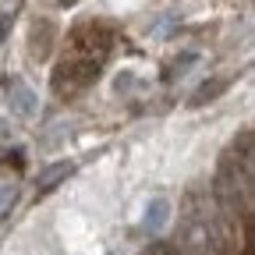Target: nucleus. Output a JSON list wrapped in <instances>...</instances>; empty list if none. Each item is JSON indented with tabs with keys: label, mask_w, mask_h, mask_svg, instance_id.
Returning a JSON list of instances; mask_svg holds the SVG:
<instances>
[{
	"label": "nucleus",
	"mask_w": 255,
	"mask_h": 255,
	"mask_svg": "<svg viewBox=\"0 0 255 255\" xmlns=\"http://www.w3.org/2000/svg\"><path fill=\"white\" fill-rule=\"evenodd\" d=\"M220 85H223V82H206V85H202V92H199V96H191V107H202V103H206V100H216V96H220V92H223V89H220Z\"/></svg>",
	"instance_id": "obj_3"
},
{
	"label": "nucleus",
	"mask_w": 255,
	"mask_h": 255,
	"mask_svg": "<svg viewBox=\"0 0 255 255\" xmlns=\"http://www.w3.org/2000/svg\"><path fill=\"white\" fill-rule=\"evenodd\" d=\"M7 96H11V103H14L18 110H32V96L25 92V85H21V82H14V89H11Z\"/></svg>",
	"instance_id": "obj_4"
},
{
	"label": "nucleus",
	"mask_w": 255,
	"mask_h": 255,
	"mask_svg": "<svg viewBox=\"0 0 255 255\" xmlns=\"http://www.w3.org/2000/svg\"><path fill=\"white\" fill-rule=\"evenodd\" d=\"M145 255H184L181 248H174V245H163V241H159V245H152Z\"/></svg>",
	"instance_id": "obj_5"
},
{
	"label": "nucleus",
	"mask_w": 255,
	"mask_h": 255,
	"mask_svg": "<svg viewBox=\"0 0 255 255\" xmlns=\"http://www.w3.org/2000/svg\"><path fill=\"white\" fill-rule=\"evenodd\" d=\"M167 213H170V206H167V202H152V206H149V216H145V227L159 231V227L167 223Z\"/></svg>",
	"instance_id": "obj_2"
},
{
	"label": "nucleus",
	"mask_w": 255,
	"mask_h": 255,
	"mask_svg": "<svg viewBox=\"0 0 255 255\" xmlns=\"http://www.w3.org/2000/svg\"><path fill=\"white\" fill-rule=\"evenodd\" d=\"M11 199H14V191H11V188H0V213L11 206Z\"/></svg>",
	"instance_id": "obj_6"
},
{
	"label": "nucleus",
	"mask_w": 255,
	"mask_h": 255,
	"mask_svg": "<svg viewBox=\"0 0 255 255\" xmlns=\"http://www.w3.org/2000/svg\"><path fill=\"white\" fill-rule=\"evenodd\" d=\"M184 248L191 255H216L220 248V231H216V220L209 213H191L184 223Z\"/></svg>",
	"instance_id": "obj_1"
}]
</instances>
